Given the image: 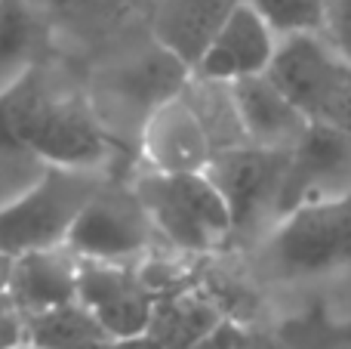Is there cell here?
Listing matches in <instances>:
<instances>
[{
  "instance_id": "cell-19",
  "label": "cell",
  "mask_w": 351,
  "mask_h": 349,
  "mask_svg": "<svg viewBox=\"0 0 351 349\" xmlns=\"http://www.w3.org/2000/svg\"><path fill=\"white\" fill-rule=\"evenodd\" d=\"M34 28H31L28 3L25 0H6L0 10V71H16L28 56Z\"/></svg>"
},
{
  "instance_id": "cell-3",
  "label": "cell",
  "mask_w": 351,
  "mask_h": 349,
  "mask_svg": "<svg viewBox=\"0 0 351 349\" xmlns=\"http://www.w3.org/2000/svg\"><path fill=\"white\" fill-rule=\"evenodd\" d=\"M130 185L152 216L158 238L179 257H206L234 241L231 210L206 170L160 173L145 167Z\"/></svg>"
},
{
  "instance_id": "cell-15",
  "label": "cell",
  "mask_w": 351,
  "mask_h": 349,
  "mask_svg": "<svg viewBox=\"0 0 351 349\" xmlns=\"http://www.w3.org/2000/svg\"><path fill=\"white\" fill-rule=\"evenodd\" d=\"M222 322L225 309L219 297L191 282L158 297L148 334L167 349H197Z\"/></svg>"
},
{
  "instance_id": "cell-12",
  "label": "cell",
  "mask_w": 351,
  "mask_h": 349,
  "mask_svg": "<svg viewBox=\"0 0 351 349\" xmlns=\"http://www.w3.org/2000/svg\"><path fill=\"white\" fill-rule=\"evenodd\" d=\"M77 275L80 260L65 245L25 251L6 263L3 291L22 309V315H34L77 300Z\"/></svg>"
},
{
  "instance_id": "cell-9",
  "label": "cell",
  "mask_w": 351,
  "mask_h": 349,
  "mask_svg": "<svg viewBox=\"0 0 351 349\" xmlns=\"http://www.w3.org/2000/svg\"><path fill=\"white\" fill-rule=\"evenodd\" d=\"M77 300L96 315L108 337H136L152 325L158 294L136 263H90L80 260Z\"/></svg>"
},
{
  "instance_id": "cell-21",
  "label": "cell",
  "mask_w": 351,
  "mask_h": 349,
  "mask_svg": "<svg viewBox=\"0 0 351 349\" xmlns=\"http://www.w3.org/2000/svg\"><path fill=\"white\" fill-rule=\"evenodd\" d=\"M0 349H28L25 340V315L0 288Z\"/></svg>"
},
{
  "instance_id": "cell-14",
  "label": "cell",
  "mask_w": 351,
  "mask_h": 349,
  "mask_svg": "<svg viewBox=\"0 0 351 349\" xmlns=\"http://www.w3.org/2000/svg\"><path fill=\"white\" fill-rule=\"evenodd\" d=\"M237 3L241 0H158L152 16L154 43L194 71Z\"/></svg>"
},
{
  "instance_id": "cell-5",
  "label": "cell",
  "mask_w": 351,
  "mask_h": 349,
  "mask_svg": "<svg viewBox=\"0 0 351 349\" xmlns=\"http://www.w3.org/2000/svg\"><path fill=\"white\" fill-rule=\"evenodd\" d=\"M102 179V170L47 167L31 189L0 204V257L65 245L74 216Z\"/></svg>"
},
{
  "instance_id": "cell-7",
  "label": "cell",
  "mask_w": 351,
  "mask_h": 349,
  "mask_svg": "<svg viewBox=\"0 0 351 349\" xmlns=\"http://www.w3.org/2000/svg\"><path fill=\"white\" fill-rule=\"evenodd\" d=\"M287 152L243 142L237 148L213 155L206 177L216 183V189L222 192L225 204H228L234 238L259 241L280 220Z\"/></svg>"
},
{
  "instance_id": "cell-1",
  "label": "cell",
  "mask_w": 351,
  "mask_h": 349,
  "mask_svg": "<svg viewBox=\"0 0 351 349\" xmlns=\"http://www.w3.org/2000/svg\"><path fill=\"white\" fill-rule=\"evenodd\" d=\"M0 142L25 148L47 167L102 170L111 142L96 111L53 90L40 71L22 68L0 90Z\"/></svg>"
},
{
  "instance_id": "cell-8",
  "label": "cell",
  "mask_w": 351,
  "mask_h": 349,
  "mask_svg": "<svg viewBox=\"0 0 351 349\" xmlns=\"http://www.w3.org/2000/svg\"><path fill=\"white\" fill-rule=\"evenodd\" d=\"M351 195V136L330 124H308L287 152L280 216L305 204H324Z\"/></svg>"
},
{
  "instance_id": "cell-10",
  "label": "cell",
  "mask_w": 351,
  "mask_h": 349,
  "mask_svg": "<svg viewBox=\"0 0 351 349\" xmlns=\"http://www.w3.org/2000/svg\"><path fill=\"white\" fill-rule=\"evenodd\" d=\"M139 152L148 170L160 173H200L213 161L210 136L182 93L145 115L139 130Z\"/></svg>"
},
{
  "instance_id": "cell-13",
  "label": "cell",
  "mask_w": 351,
  "mask_h": 349,
  "mask_svg": "<svg viewBox=\"0 0 351 349\" xmlns=\"http://www.w3.org/2000/svg\"><path fill=\"white\" fill-rule=\"evenodd\" d=\"M231 90H234L247 142H253V146L287 152L308 130L311 121L302 115V109L268 74L241 78L231 84Z\"/></svg>"
},
{
  "instance_id": "cell-6",
  "label": "cell",
  "mask_w": 351,
  "mask_h": 349,
  "mask_svg": "<svg viewBox=\"0 0 351 349\" xmlns=\"http://www.w3.org/2000/svg\"><path fill=\"white\" fill-rule=\"evenodd\" d=\"M154 241L160 238L133 185L121 189L102 179L74 216L65 247L90 263H142Z\"/></svg>"
},
{
  "instance_id": "cell-23",
  "label": "cell",
  "mask_w": 351,
  "mask_h": 349,
  "mask_svg": "<svg viewBox=\"0 0 351 349\" xmlns=\"http://www.w3.org/2000/svg\"><path fill=\"white\" fill-rule=\"evenodd\" d=\"M28 6H68V3H77V0H25Z\"/></svg>"
},
{
  "instance_id": "cell-18",
  "label": "cell",
  "mask_w": 351,
  "mask_h": 349,
  "mask_svg": "<svg viewBox=\"0 0 351 349\" xmlns=\"http://www.w3.org/2000/svg\"><path fill=\"white\" fill-rule=\"evenodd\" d=\"M253 6L278 37L299 34V31H324L327 19V0H243Z\"/></svg>"
},
{
  "instance_id": "cell-22",
  "label": "cell",
  "mask_w": 351,
  "mask_h": 349,
  "mask_svg": "<svg viewBox=\"0 0 351 349\" xmlns=\"http://www.w3.org/2000/svg\"><path fill=\"white\" fill-rule=\"evenodd\" d=\"M74 349H167V346L158 344L145 331V334H136V337H102V340H93V344L74 346Z\"/></svg>"
},
{
  "instance_id": "cell-24",
  "label": "cell",
  "mask_w": 351,
  "mask_h": 349,
  "mask_svg": "<svg viewBox=\"0 0 351 349\" xmlns=\"http://www.w3.org/2000/svg\"><path fill=\"white\" fill-rule=\"evenodd\" d=\"M342 130H346V133L351 136V117H348V121H346V127H342Z\"/></svg>"
},
{
  "instance_id": "cell-17",
  "label": "cell",
  "mask_w": 351,
  "mask_h": 349,
  "mask_svg": "<svg viewBox=\"0 0 351 349\" xmlns=\"http://www.w3.org/2000/svg\"><path fill=\"white\" fill-rule=\"evenodd\" d=\"M108 334L96 322V315L80 300L62 303V306L43 309V313L25 315V340L28 349H74L102 340Z\"/></svg>"
},
{
  "instance_id": "cell-2",
  "label": "cell",
  "mask_w": 351,
  "mask_h": 349,
  "mask_svg": "<svg viewBox=\"0 0 351 349\" xmlns=\"http://www.w3.org/2000/svg\"><path fill=\"white\" fill-rule=\"evenodd\" d=\"M253 251L274 288H351V195L284 214Z\"/></svg>"
},
{
  "instance_id": "cell-16",
  "label": "cell",
  "mask_w": 351,
  "mask_h": 349,
  "mask_svg": "<svg viewBox=\"0 0 351 349\" xmlns=\"http://www.w3.org/2000/svg\"><path fill=\"white\" fill-rule=\"evenodd\" d=\"M182 99L191 105V111L197 115V121L204 124L206 136H210L213 155L225 152V148H237L247 142L241 124V111L234 102V90L228 80H213L191 74L182 87Z\"/></svg>"
},
{
  "instance_id": "cell-20",
  "label": "cell",
  "mask_w": 351,
  "mask_h": 349,
  "mask_svg": "<svg viewBox=\"0 0 351 349\" xmlns=\"http://www.w3.org/2000/svg\"><path fill=\"white\" fill-rule=\"evenodd\" d=\"M324 34L351 62V0H327Z\"/></svg>"
},
{
  "instance_id": "cell-11",
  "label": "cell",
  "mask_w": 351,
  "mask_h": 349,
  "mask_svg": "<svg viewBox=\"0 0 351 349\" xmlns=\"http://www.w3.org/2000/svg\"><path fill=\"white\" fill-rule=\"evenodd\" d=\"M278 41V31L253 6H247L241 0L234 6V12L225 19V25L219 28V34L210 41V47L200 56L197 68L191 74L228 80V84H234L241 78H253V74H265L274 59Z\"/></svg>"
},
{
  "instance_id": "cell-4",
  "label": "cell",
  "mask_w": 351,
  "mask_h": 349,
  "mask_svg": "<svg viewBox=\"0 0 351 349\" xmlns=\"http://www.w3.org/2000/svg\"><path fill=\"white\" fill-rule=\"evenodd\" d=\"M268 78L315 124L346 127L351 117V62L324 31H299L278 41Z\"/></svg>"
}]
</instances>
